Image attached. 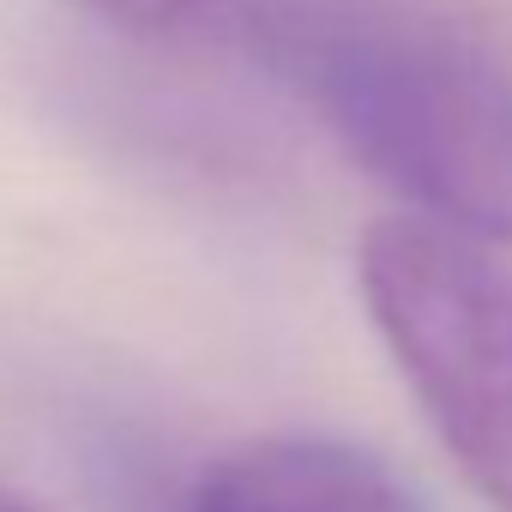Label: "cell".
<instances>
[{
  "instance_id": "2",
  "label": "cell",
  "mask_w": 512,
  "mask_h": 512,
  "mask_svg": "<svg viewBox=\"0 0 512 512\" xmlns=\"http://www.w3.org/2000/svg\"><path fill=\"white\" fill-rule=\"evenodd\" d=\"M356 284L434 440L494 512H512V266L500 247L380 217Z\"/></svg>"
},
{
  "instance_id": "4",
  "label": "cell",
  "mask_w": 512,
  "mask_h": 512,
  "mask_svg": "<svg viewBox=\"0 0 512 512\" xmlns=\"http://www.w3.org/2000/svg\"><path fill=\"white\" fill-rule=\"evenodd\" d=\"M67 7L139 43H217L241 37L247 0H67Z\"/></svg>"
},
{
  "instance_id": "3",
  "label": "cell",
  "mask_w": 512,
  "mask_h": 512,
  "mask_svg": "<svg viewBox=\"0 0 512 512\" xmlns=\"http://www.w3.org/2000/svg\"><path fill=\"white\" fill-rule=\"evenodd\" d=\"M187 512H434L410 476L338 434H260L217 452Z\"/></svg>"
},
{
  "instance_id": "1",
  "label": "cell",
  "mask_w": 512,
  "mask_h": 512,
  "mask_svg": "<svg viewBox=\"0 0 512 512\" xmlns=\"http://www.w3.org/2000/svg\"><path fill=\"white\" fill-rule=\"evenodd\" d=\"M416 217L512 247V49L452 0H247L241 37Z\"/></svg>"
},
{
  "instance_id": "5",
  "label": "cell",
  "mask_w": 512,
  "mask_h": 512,
  "mask_svg": "<svg viewBox=\"0 0 512 512\" xmlns=\"http://www.w3.org/2000/svg\"><path fill=\"white\" fill-rule=\"evenodd\" d=\"M0 512H43V506L25 500V494H13V488H0Z\"/></svg>"
}]
</instances>
